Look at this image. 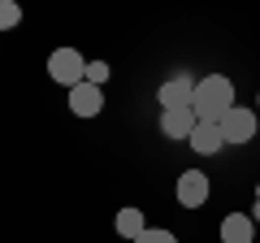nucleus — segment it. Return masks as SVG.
<instances>
[{
  "mask_svg": "<svg viewBox=\"0 0 260 243\" xmlns=\"http://www.w3.org/2000/svg\"><path fill=\"white\" fill-rule=\"evenodd\" d=\"M191 109L200 122H221L225 113L234 109V83L225 74H208V78H195V96H191Z\"/></svg>",
  "mask_w": 260,
  "mask_h": 243,
  "instance_id": "obj_1",
  "label": "nucleus"
},
{
  "mask_svg": "<svg viewBox=\"0 0 260 243\" xmlns=\"http://www.w3.org/2000/svg\"><path fill=\"white\" fill-rule=\"evenodd\" d=\"M48 74H52L61 87L87 83V61H83V52H78V48H56V52L48 56Z\"/></svg>",
  "mask_w": 260,
  "mask_h": 243,
  "instance_id": "obj_2",
  "label": "nucleus"
},
{
  "mask_svg": "<svg viewBox=\"0 0 260 243\" xmlns=\"http://www.w3.org/2000/svg\"><path fill=\"white\" fill-rule=\"evenodd\" d=\"M256 122H260L256 109H243V104H234V109L225 113L217 126H221V139H225V143H251V139H256Z\"/></svg>",
  "mask_w": 260,
  "mask_h": 243,
  "instance_id": "obj_3",
  "label": "nucleus"
},
{
  "mask_svg": "<svg viewBox=\"0 0 260 243\" xmlns=\"http://www.w3.org/2000/svg\"><path fill=\"white\" fill-rule=\"evenodd\" d=\"M200 126L191 104H178V109H160V135L165 139H191V131Z\"/></svg>",
  "mask_w": 260,
  "mask_h": 243,
  "instance_id": "obj_4",
  "label": "nucleus"
},
{
  "mask_svg": "<svg viewBox=\"0 0 260 243\" xmlns=\"http://www.w3.org/2000/svg\"><path fill=\"white\" fill-rule=\"evenodd\" d=\"M208 174H200V169H182V178H178V187H174V196H178V204L182 208H200L208 200Z\"/></svg>",
  "mask_w": 260,
  "mask_h": 243,
  "instance_id": "obj_5",
  "label": "nucleus"
},
{
  "mask_svg": "<svg viewBox=\"0 0 260 243\" xmlns=\"http://www.w3.org/2000/svg\"><path fill=\"white\" fill-rule=\"evenodd\" d=\"M100 109H104V87H95V83L70 87V113L74 117H95Z\"/></svg>",
  "mask_w": 260,
  "mask_h": 243,
  "instance_id": "obj_6",
  "label": "nucleus"
},
{
  "mask_svg": "<svg viewBox=\"0 0 260 243\" xmlns=\"http://www.w3.org/2000/svg\"><path fill=\"white\" fill-rule=\"evenodd\" d=\"M191 96H195V78L191 74H174V78L160 83L156 100H160V109H178V104H191Z\"/></svg>",
  "mask_w": 260,
  "mask_h": 243,
  "instance_id": "obj_7",
  "label": "nucleus"
},
{
  "mask_svg": "<svg viewBox=\"0 0 260 243\" xmlns=\"http://www.w3.org/2000/svg\"><path fill=\"white\" fill-rule=\"evenodd\" d=\"M191 143L195 152H200V157H217V152L225 148V139H221V126H217V122H200V126H195L191 131Z\"/></svg>",
  "mask_w": 260,
  "mask_h": 243,
  "instance_id": "obj_8",
  "label": "nucleus"
},
{
  "mask_svg": "<svg viewBox=\"0 0 260 243\" xmlns=\"http://www.w3.org/2000/svg\"><path fill=\"white\" fill-rule=\"evenodd\" d=\"M221 243H256V217L230 213L221 222Z\"/></svg>",
  "mask_w": 260,
  "mask_h": 243,
  "instance_id": "obj_9",
  "label": "nucleus"
},
{
  "mask_svg": "<svg viewBox=\"0 0 260 243\" xmlns=\"http://www.w3.org/2000/svg\"><path fill=\"white\" fill-rule=\"evenodd\" d=\"M113 226H117V234H121V239H130V243H135L143 230H148V222H143V208H121Z\"/></svg>",
  "mask_w": 260,
  "mask_h": 243,
  "instance_id": "obj_10",
  "label": "nucleus"
},
{
  "mask_svg": "<svg viewBox=\"0 0 260 243\" xmlns=\"http://www.w3.org/2000/svg\"><path fill=\"white\" fill-rule=\"evenodd\" d=\"M22 22V5L18 0H0V31H13Z\"/></svg>",
  "mask_w": 260,
  "mask_h": 243,
  "instance_id": "obj_11",
  "label": "nucleus"
},
{
  "mask_svg": "<svg viewBox=\"0 0 260 243\" xmlns=\"http://www.w3.org/2000/svg\"><path fill=\"white\" fill-rule=\"evenodd\" d=\"M135 243H178V239H174V230H165V226H148Z\"/></svg>",
  "mask_w": 260,
  "mask_h": 243,
  "instance_id": "obj_12",
  "label": "nucleus"
},
{
  "mask_svg": "<svg viewBox=\"0 0 260 243\" xmlns=\"http://www.w3.org/2000/svg\"><path fill=\"white\" fill-rule=\"evenodd\" d=\"M109 74H113V70L104 66V61H87V83H95V87H104V83H109Z\"/></svg>",
  "mask_w": 260,
  "mask_h": 243,
  "instance_id": "obj_13",
  "label": "nucleus"
},
{
  "mask_svg": "<svg viewBox=\"0 0 260 243\" xmlns=\"http://www.w3.org/2000/svg\"><path fill=\"white\" fill-rule=\"evenodd\" d=\"M251 217H256V226H260V187H256V208H251Z\"/></svg>",
  "mask_w": 260,
  "mask_h": 243,
  "instance_id": "obj_14",
  "label": "nucleus"
},
{
  "mask_svg": "<svg viewBox=\"0 0 260 243\" xmlns=\"http://www.w3.org/2000/svg\"><path fill=\"white\" fill-rule=\"evenodd\" d=\"M256 104H260V100H256Z\"/></svg>",
  "mask_w": 260,
  "mask_h": 243,
  "instance_id": "obj_15",
  "label": "nucleus"
}]
</instances>
